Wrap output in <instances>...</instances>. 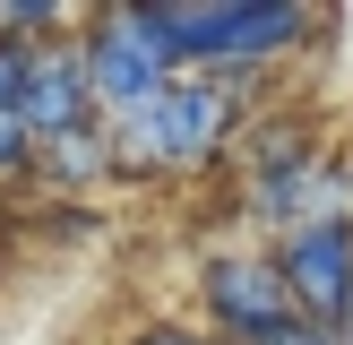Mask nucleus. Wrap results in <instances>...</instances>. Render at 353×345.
Instances as JSON below:
<instances>
[{
	"mask_svg": "<svg viewBox=\"0 0 353 345\" xmlns=\"http://www.w3.org/2000/svg\"><path fill=\"white\" fill-rule=\"evenodd\" d=\"M155 26L172 43V69L268 78L319 34V9H302V0H155Z\"/></svg>",
	"mask_w": 353,
	"mask_h": 345,
	"instance_id": "obj_1",
	"label": "nucleus"
},
{
	"mask_svg": "<svg viewBox=\"0 0 353 345\" xmlns=\"http://www.w3.org/2000/svg\"><path fill=\"white\" fill-rule=\"evenodd\" d=\"M103 130H112L121 181H155V172H199V164H216L224 138L241 130V103L224 95L216 78L181 69V78H172L155 103H138V112L103 121Z\"/></svg>",
	"mask_w": 353,
	"mask_h": 345,
	"instance_id": "obj_2",
	"label": "nucleus"
},
{
	"mask_svg": "<svg viewBox=\"0 0 353 345\" xmlns=\"http://www.w3.org/2000/svg\"><path fill=\"white\" fill-rule=\"evenodd\" d=\"M78 52H86V78H95V103L103 121L138 112V103H155L181 69H172V43L164 26H155V0H121V9H86L78 26Z\"/></svg>",
	"mask_w": 353,
	"mask_h": 345,
	"instance_id": "obj_3",
	"label": "nucleus"
},
{
	"mask_svg": "<svg viewBox=\"0 0 353 345\" xmlns=\"http://www.w3.org/2000/svg\"><path fill=\"white\" fill-rule=\"evenodd\" d=\"M199 310L216 319L224 345H268L276 328L302 319V302H293L276 250H207L199 259Z\"/></svg>",
	"mask_w": 353,
	"mask_h": 345,
	"instance_id": "obj_4",
	"label": "nucleus"
},
{
	"mask_svg": "<svg viewBox=\"0 0 353 345\" xmlns=\"http://www.w3.org/2000/svg\"><path fill=\"white\" fill-rule=\"evenodd\" d=\"M17 112H26V130L43 138V147L103 130V103H95V78H86L78 34H61V43H34V52H26V95H17Z\"/></svg>",
	"mask_w": 353,
	"mask_h": 345,
	"instance_id": "obj_5",
	"label": "nucleus"
},
{
	"mask_svg": "<svg viewBox=\"0 0 353 345\" xmlns=\"http://www.w3.org/2000/svg\"><path fill=\"white\" fill-rule=\"evenodd\" d=\"M276 268H285L302 319L345 328V310H353V224H302V233H285Z\"/></svg>",
	"mask_w": 353,
	"mask_h": 345,
	"instance_id": "obj_6",
	"label": "nucleus"
},
{
	"mask_svg": "<svg viewBox=\"0 0 353 345\" xmlns=\"http://www.w3.org/2000/svg\"><path fill=\"white\" fill-rule=\"evenodd\" d=\"M34 181L43 190H103L121 181V155H112V130H86V138H61V147H43V164H34Z\"/></svg>",
	"mask_w": 353,
	"mask_h": 345,
	"instance_id": "obj_7",
	"label": "nucleus"
},
{
	"mask_svg": "<svg viewBox=\"0 0 353 345\" xmlns=\"http://www.w3.org/2000/svg\"><path fill=\"white\" fill-rule=\"evenodd\" d=\"M302 224H353V164H345V155H327V164L293 190L285 233H302ZM285 233H276V241H285Z\"/></svg>",
	"mask_w": 353,
	"mask_h": 345,
	"instance_id": "obj_8",
	"label": "nucleus"
},
{
	"mask_svg": "<svg viewBox=\"0 0 353 345\" xmlns=\"http://www.w3.org/2000/svg\"><path fill=\"white\" fill-rule=\"evenodd\" d=\"M43 164V138L26 130V112H0V181H34Z\"/></svg>",
	"mask_w": 353,
	"mask_h": 345,
	"instance_id": "obj_9",
	"label": "nucleus"
},
{
	"mask_svg": "<svg viewBox=\"0 0 353 345\" xmlns=\"http://www.w3.org/2000/svg\"><path fill=\"white\" fill-rule=\"evenodd\" d=\"M26 52L34 43H0V112H17V95H26Z\"/></svg>",
	"mask_w": 353,
	"mask_h": 345,
	"instance_id": "obj_10",
	"label": "nucleus"
},
{
	"mask_svg": "<svg viewBox=\"0 0 353 345\" xmlns=\"http://www.w3.org/2000/svg\"><path fill=\"white\" fill-rule=\"evenodd\" d=\"M130 345H224V337H207V328H181V319H147Z\"/></svg>",
	"mask_w": 353,
	"mask_h": 345,
	"instance_id": "obj_11",
	"label": "nucleus"
},
{
	"mask_svg": "<svg viewBox=\"0 0 353 345\" xmlns=\"http://www.w3.org/2000/svg\"><path fill=\"white\" fill-rule=\"evenodd\" d=\"M268 345H345V337H336V328H319V319H293V328H276Z\"/></svg>",
	"mask_w": 353,
	"mask_h": 345,
	"instance_id": "obj_12",
	"label": "nucleus"
},
{
	"mask_svg": "<svg viewBox=\"0 0 353 345\" xmlns=\"http://www.w3.org/2000/svg\"><path fill=\"white\" fill-rule=\"evenodd\" d=\"M336 337H345V345H353V310H345V328H336Z\"/></svg>",
	"mask_w": 353,
	"mask_h": 345,
	"instance_id": "obj_13",
	"label": "nucleus"
}]
</instances>
